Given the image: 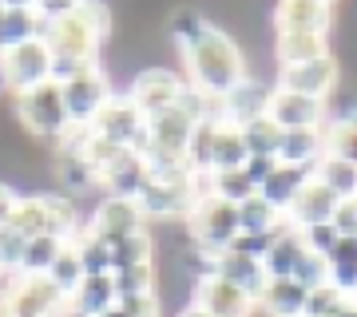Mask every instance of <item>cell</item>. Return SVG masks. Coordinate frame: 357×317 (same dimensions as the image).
Returning a JSON list of instances; mask_svg holds the SVG:
<instances>
[{
	"label": "cell",
	"mask_w": 357,
	"mask_h": 317,
	"mask_svg": "<svg viewBox=\"0 0 357 317\" xmlns=\"http://www.w3.org/2000/svg\"><path fill=\"white\" fill-rule=\"evenodd\" d=\"M321 147H326L330 159H345V163L357 167V107L337 111L326 119V127H321Z\"/></svg>",
	"instance_id": "obj_23"
},
{
	"label": "cell",
	"mask_w": 357,
	"mask_h": 317,
	"mask_svg": "<svg viewBox=\"0 0 357 317\" xmlns=\"http://www.w3.org/2000/svg\"><path fill=\"white\" fill-rule=\"evenodd\" d=\"M175 317H211V314H203L199 305H191V302H183V309H178Z\"/></svg>",
	"instance_id": "obj_49"
},
{
	"label": "cell",
	"mask_w": 357,
	"mask_h": 317,
	"mask_svg": "<svg viewBox=\"0 0 357 317\" xmlns=\"http://www.w3.org/2000/svg\"><path fill=\"white\" fill-rule=\"evenodd\" d=\"M100 317H123V314H119V305H112V309H107V314H100Z\"/></svg>",
	"instance_id": "obj_50"
},
{
	"label": "cell",
	"mask_w": 357,
	"mask_h": 317,
	"mask_svg": "<svg viewBox=\"0 0 357 317\" xmlns=\"http://www.w3.org/2000/svg\"><path fill=\"white\" fill-rule=\"evenodd\" d=\"M147 178H151V167L143 159L139 151H128L123 159H115L107 171H100V190L103 194H112V199H139V190L147 187Z\"/></svg>",
	"instance_id": "obj_21"
},
{
	"label": "cell",
	"mask_w": 357,
	"mask_h": 317,
	"mask_svg": "<svg viewBox=\"0 0 357 317\" xmlns=\"http://www.w3.org/2000/svg\"><path fill=\"white\" fill-rule=\"evenodd\" d=\"M310 290L298 286L294 278H270V286L258 297V314L262 317H302L306 314Z\"/></svg>",
	"instance_id": "obj_22"
},
{
	"label": "cell",
	"mask_w": 357,
	"mask_h": 317,
	"mask_svg": "<svg viewBox=\"0 0 357 317\" xmlns=\"http://www.w3.org/2000/svg\"><path fill=\"white\" fill-rule=\"evenodd\" d=\"M24 242L13 226H0V270L13 278L16 270H20V258H24Z\"/></svg>",
	"instance_id": "obj_43"
},
{
	"label": "cell",
	"mask_w": 357,
	"mask_h": 317,
	"mask_svg": "<svg viewBox=\"0 0 357 317\" xmlns=\"http://www.w3.org/2000/svg\"><path fill=\"white\" fill-rule=\"evenodd\" d=\"M337 194H333L326 183H318V178L310 175L306 187L298 190V199L290 203V210H286V226L290 230H310V226H321V222H330L333 210H337Z\"/></svg>",
	"instance_id": "obj_19"
},
{
	"label": "cell",
	"mask_w": 357,
	"mask_h": 317,
	"mask_svg": "<svg viewBox=\"0 0 357 317\" xmlns=\"http://www.w3.org/2000/svg\"><path fill=\"white\" fill-rule=\"evenodd\" d=\"M310 175H314V171H298V167H282L278 163V167H274V175L258 187V194H262L274 210H282V215H286V210H290V203L298 199V190L306 187Z\"/></svg>",
	"instance_id": "obj_30"
},
{
	"label": "cell",
	"mask_w": 357,
	"mask_h": 317,
	"mask_svg": "<svg viewBox=\"0 0 357 317\" xmlns=\"http://www.w3.org/2000/svg\"><path fill=\"white\" fill-rule=\"evenodd\" d=\"M330 56V36H274V60L282 68H302Z\"/></svg>",
	"instance_id": "obj_27"
},
{
	"label": "cell",
	"mask_w": 357,
	"mask_h": 317,
	"mask_svg": "<svg viewBox=\"0 0 357 317\" xmlns=\"http://www.w3.org/2000/svg\"><path fill=\"white\" fill-rule=\"evenodd\" d=\"M191 305H199L211 317H255L258 314V305L250 293H243L238 286H230V281L215 278V274H206V278L195 281Z\"/></svg>",
	"instance_id": "obj_17"
},
{
	"label": "cell",
	"mask_w": 357,
	"mask_h": 317,
	"mask_svg": "<svg viewBox=\"0 0 357 317\" xmlns=\"http://www.w3.org/2000/svg\"><path fill=\"white\" fill-rule=\"evenodd\" d=\"M330 286L349 293L357 286V238H337L330 250Z\"/></svg>",
	"instance_id": "obj_36"
},
{
	"label": "cell",
	"mask_w": 357,
	"mask_h": 317,
	"mask_svg": "<svg viewBox=\"0 0 357 317\" xmlns=\"http://www.w3.org/2000/svg\"><path fill=\"white\" fill-rule=\"evenodd\" d=\"M183 88H187V79L178 76V72H171V68H163V63H151V68H143L139 76L131 79L128 100L135 103V111H139L143 119H151V115L175 107L178 95H183Z\"/></svg>",
	"instance_id": "obj_11"
},
{
	"label": "cell",
	"mask_w": 357,
	"mask_h": 317,
	"mask_svg": "<svg viewBox=\"0 0 357 317\" xmlns=\"http://www.w3.org/2000/svg\"><path fill=\"white\" fill-rule=\"evenodd\" d=\"M282 226H286V215L274 210L262 194H250L246 203H238V234H246V238H274Z\"/></svg>",
	"instance_id": "obj_26"
},
{
	"label": "cell",
	"mask_w": 357,
	"mask_h": 317,
	"mask_svg": "<svg viewBox=\"0 0 357 317\" xmlns=\"http://www.w3.org/2000/svg\"><path fill=\"white\" fill-rule=\"evenodd\" d=\"M333 16L330 0H282L274 4V36H330Z\"/></svg>",
	"instance_id": "obj_13"
},
{
	"label": "cell",
	"mask_w": 357,
	"mask_h": 317,
	"mask_svg": "<svg viewBox=\"0 0 357 317\" xmlns=\"http://www.w3.org/2000/svg\"><path fill=\"white\" fill-rule=\"evenodd\" d=\"M266 103H270V88L258 76H246L243 84H234L222 100H215V119L234 123V127H246L250 119L266 115Z\"/></svg>",
	"instance_id": "obj_18"
},
{
	"label": "cell",
	"mask_w": 357,
	"mask_h": 317,
	"mask_svg": "<svg viewBox=\"0 0 357 317\" xmlns=\"http://www.w3.org/2000/svg\"><path fill=\"white\" fill-rule=\"evenodd\" d=\"M183 226H187V242L195 250L206 254V258H218L222 250H230V242L238 238V206L206 194V199L195 203L191 218Z\"/></svg>",
	"instance_id": "obj_8"
},
{
	"label": "cell",
	"mask_w": 357,
	"mask_h": 317,
	"mask_svg": "<svg viewBox=\"0 0 357 317\" xmlns=\"http://www.w3.org/2000/svg\"><path fill=\"white\" fill-rule=\"evenodd\" d=\"M16 199H20V194H16L8 183H0V226H8V218H13V210H16Z\"/></svg>",
	"instance_id": "obj_48"
},
{
	"label": "cell",
	"mask_w": 357,
	"mask_h": 317,
	"mask_svg": "<svg viewBox=\"0 0 357 317\" xmlns=\"http://www.w3.org/2000/svg\"><path fill=\"white\" fill-rule=\"evenodd\" d=\"M4 281H8V274H4V270H0V290H4Z\"/></svg>",
	"instance_id": "obj_52"
},
{
	"label": "cell",
	"mask_w": 357,
	"mask_h": 317,
	"mask_svg": "<svg viewBox=\"0 0 357 317\" xmlns=\"http://www.w3.org/2000/svg\"><path fill=\"white\" fill-rule=\"evenodd\" d=\"M115 302H119V293H115L112 274L84 278V286H79L76 297H72V317H100V314H107Z\"/></svg>",
	"instance_id": "obj_28"
},
{
	"label": "cell",
	"mask_w": 357,
	"mask_h": 317,
	"mask_svg": "<svg viewBox=\"0 0 357 317\" xmlns=\"http://www.w3.org/2000/svg\"><path fill=\"white\" fill-rule=\"evenodd\" d=\"M36 4H0V48L36 36Z\"/></svg>",
	"instance_id": "obj_32"
},
{
	"label": "cell",
	"mask_w": 357,
	"mask_h": 317,
	"mask_svg": "<svg viewBox=\"0 0 357 317\" xmlns=\"http://www.w3.org/2000/svg\"><path fill=\"white\" fill-rule=\"evenodd\" d=\"M206 194H215V199H222V203L238 206V203H246L250 194H258V187L246 178L243 167H238V171H218V175H206Z\"/></svg>",
	"instance_id": "obj_35"
},
{
	"label": "cell",
	"mask_w": 357,
	"mask_h": 317,
	"mask_svg": "<svg viewBox=\"0 0 357 317\" xmlns=\"http://www.w3.org/2000/svg\"><path fill=\"white\" fill-rule=\"evenodd\" d=\"M321 159H326L321 131H282V143H278V163H282V167L314 171Z\"/></svg>",
	"instance_id": "obj_24"
},
{
	"label": "cell",
	"mask_w": 357,
	"mask_h": 317,
	"mask_svg": "<svg viewBox=\"0 0 357 317\" xmlns=\"http://www.w3.org/2000/svg\"><path fill=\"white\" fill-rule=\"evenodd\" d=\"M72 246L79 250V262H84V270H88V278H96V274H112V246L100 238H91L88 230L79 226V234L72 238Z\"/></svg>",
	"instance_id": "obj_39"
},
{
	"label": "cell",
	"mask_w": 357,
	"mask_h": 317,
	"mask_svg": "<svg viewBox=\"0 0 357 317\" xmlns=\"http://www.w3.org/2000/svg\"><path fill=\"white\" fill-rule=\"evenodd\" d=\"M211 274L222 281H230V286H238L243 293H250L258 305V297H262V290L270 286V274L266 266H262V258H250V254H238V250H222L211 262Z\"/></svg>",
	"instance_id": "obj_20"
},
{
	"label": "cell",
	"mask_w": 357,
	"mask_h": 317,
	"mask_svg": "<svg viewBox=\"0 0 357 317\" xmlns=\"http://www.w3.org/2000/svg\"><path fill=\"white\" fill-rule=\"evenodd\" d=\"M294 281H298V286H306V290H321V286H330V258H326V254L306 250V254H302V262H298V270H294Z\"/></svg>",
	"instance_id": "obj_41"
},
{
	"label": "cell",
	"mask_w": 357,
	"mask_h": 317,
	"mask_svg": "<svg viewBox=\"0 0 357 317\" xmlns=\"http://www.w3.org/2000/svg\"><path fill=\"white\" fill-rule=\"evenodd\" d=\"M298 234H302V242H306V250L326 254V258H330V250L337 246V230H333L330 222H321V226H310V230H298Z\"/></svg>",
	"instance_id": "obj_46"
},
{
	"label": "cell",
	"mask_w": 357,
	"mask_h": 317,
	"mask_svg": "<svg viewBox=\"0 0 357 317\" xmlns=\"http://www.w3.org/2000/svg\"><path fill=\"white\" fill-rule=\"evenodd\" d=\"M314 178L326 183L337 199H354L357 194V167L345 163V159H330V155H326V159L314 167Z\"/></svg>",
	"instance_id": "obj_37"
},
{
	"label": "cell",
	"mask_w": 357,
	"mask_h": 317,
	"mask_svg": "<svg viewBox=\"0 0 357 317\" xmlns=\"http://www.w3.org/2000/svg\"><path fill=\"white\" fill-rule=\"evenodd\" d=\"M56 183L64 187L68 199L100 190V178H96V171H91V167L84 163L76 151H68V147H60V151H56Z\"/></svg>",
	"instance_id": "obj_29"
},
{
	"label": "cell",
	"mask_w": 357,
	"mask_h": 317,
	"mask_svg": "<svg viewBox=\"0 0 357 317\" xmlns=\"http://www.w3.org/2000/svg\"><path fill=\"white\" fill-rule=\"evenodd\" d=\"M203 194H199V171L191 163H178V167H151V178L147 187L139 190V206L143 222H187Z\"/></svg>",
	"instance_id": "obj_3"
},
{
	"label": "cell",
	"mask_w": 357,
	"mask_h": 317,
	"mask_svg": "<svg viewBox=\"0 0 357 317\" xmlns=\"http://www.w3.org/2000/svg\"><path fill=\"white\" fill-rule=\"evenodd\" d=\"M274 167H278V159H270V155H250L243 171H246V178H250L255 187H262V183L274 175Z\"/></svg>",
	"instance_id": "obj_47"
},
{
	"label": "cell",
	"mask_w": 357,
	"mask_h": 317,
	"mask_svg": "<svg viewBox=\"0 0 357 317\" xmlns=\"http://www.w3.org/2000/svg\"><path fill=\"white\" fill-rule=\"evenodd\" d=\"M302 254H306V242L302 234L290 226H282L274 238H270V250L262 254V266H266L270 278H294V270L302 262Z\"/></svg>",
	"instance_id": "obj_25"
},
{
	"label": "cell",
	"mask_w": 357,
	"mask_h": 317,
	"mask_svg": "<svg viewBox=\"0 0 357 317\" xmlns=\"http://www.w3.org/2000/svg\"><path fill=\"white\" fill-rule=\"evenodd\" d=\"M171 40H175V52L183 60L187 88L203 91L206 100H222L234 84H243L250 76L238 40L230 36L227 28H218L215 20L178 16L175 28H171Z\"/></svg>",
	"instance_id": "obj_1"
},
{
	"label": "cell",
	"mask_w": 357,
	"mask_h": 317,
	"mask_svg": "<svg viewBox=\"0 0 357 317\" xmlns=\"http://www.w3.org/2000/svg\"><path fill=\"white\" fill-rule=\"evenodd\" d=\"M84 278H88V270H84V262H79V250L72 246V242H68L64 254H60V258L52 262L48 281H52V286H56L60 293H64L68 302H72V297H76V290L84 286Z\"/></svg>",
	"instance_id": "obj_34"
},
{
	"label": "cell",
	"mask_w": 357,
	"mask_h": 317,
	"mask_svg": "<svg viewBox=\"0 0 357 317\" xmlns=\"http://www.w3.org/2000/svg\"><path fill=\"white\" fill-rule=\"evenodd\" d=\"M266 119L282 131H321L330 119V103L298 95V91H282L270 88V103H266Z\"/></svg>",
	"instance_id": "obj_15"
},
{
	"label": "cell",
	"mask_w": 357,
	"mask_h": 317,
	"mask_svg": "<svg viewBox=\"0 0 357 317\" xmlns=\"http://www.w3.org/2000/svg\"><path fill=\"white\" fill-rule=\"evenodd\" d=\"M91 135L115 143V147H128V151H139L143 131H147V119L135 111V103L128 100V91H115L112 100L103 103V111L88 123Z\"/></svg>",
	"instance_id": "obj_10"
},
{
	"label": "cell",
	"mask_w": 357,
	"mask_h": 317,
	"mask_svg": "<svg viewBox=\"0 0 357 317\" xmlns=\"http://www.w3.org/2000/svg\"><path fill=\"white\" fill-rule=\"evenodd\" d=\"M147 262H155L151 230H135L128 238L112 242V274L115 270H128V266H147Z\"/></svg>",
	"instance_id": "obj_33"
},
{
	"label": "cell",
	"mask_w": 357,
	"mask_h": 317,
	"mask_svg": "<svg viewBox=\"0 0 357 317\" xmlns=\"http://www.w3.org/2000/svg\"><path fill=\"white\" fill-rule=\"evenodd\" d=\"M330 226L337 230V238H357V194L337 203V210H333V218H330Z\"/></svg>",
	"instance_id": "obj_45"
},
{
	"label": "cell",
	"mask_w": 357,
	"mask_h": 317,
	"mask_svg": "<svg viewBox=\"0 0 357 317\" xmlns=\"http://www.w3.org/2000/svg\"><path fill=\"white\" fill-rule=\"evenodd\" d=\"M8 226L20 238H40V234H56V238H76L84 218L76 210V199H68L64 190H44V194H20Z\"/></svg>",
	"instance_id": "obj_4"
},
{
	"label": "cell",
	"mask_w": 357,
	"mask_h": 317,
	"mask_svg": "<svg viewBox=\"0 0 357 317\" xmlns=\"http://www.w3.org/2000/svg\"><path fill=\"white\" fill-rule=\"evenodd\" d=\"M36 36L52 52V84H68L88 68H100V48L112 24L103 4H36Z\"/></svg>",
	"instance_id": "obj_2"
},
{
	"label": "cell",
	"mask_w": 357,
	"mask_h": 317,
	"mask_svg": "<svg viewBox=\"0 0 357 317\" xmlns=\"http://www.w3.org/2000/svg\"><path fill=\"white\" fill-rule=\"evenodd\" d=\"M349 302H354V305H357V286H354V290H349Z\"/></svg>",
	"instance_id": "obj_51"
},
{
	"label": "cell",
	"mask_w": 357,
	"mask_h": 317,
	"mask_svg": "<svg viewBox=\"0 0 357 317\" xmlns=\"http://www.w3.org/2000/svg\"><path fill=\"white\" fill-rule=\"evenodd\" d=\"M84 230H88L91 238L100 242H119L128 238V234H135V230H147V222H143L139 206L131 203V199H112V194H103L100 203L91 206V215L84 218Z\"/></svg>",
	"instance_id": "obj_16"
},
{
	"label": "cell",
	"mask_w": 357,
	"mask_h": 317,
	"mask_svg": "<svg viewBox=\"0 0 357 317\" xmlns=\"http://www.w3.org/2000/svg\"><path fill=\"white\" fill-rule=\"evenodd\" d=\"M16 107V119H20V127H24L32 139L48 143V147H64L68 139H72V115H68L64 107V91H60V84H40V88L24 91V95H16L13 100Z\"/></svg>",
	"instance_id": "obj_6"
},
{
	"label": "cell",
	"mask_w": 357,
	"mask_h": 317,
	"mask_svg": "<svg viewBox=\"0 0 357 317\" xmlns=\"http://www.w3.org/2000/svg\"><path fill=\"white\" fill-rule=\"evenodd\" d=\"M68 238H56V234H40V238L24 242V258H20V270L16 274H28V278H48L52 262L64 254Z\"/></svg>",
	"instance_id": "obj_31"
},
{
	"label": "cell",
	"mask_w": 357,
	"mask_h": 317,
	"mask_svg": "<svg viewBox=\"0 0 357 317\" xmlns=\"http://www.w3.org/2000/svg\"><path fill=\"white\" fill-rule=\"evenodd\" d=\"M345 302H349V293H342L337 286H321V290H310L306 314H302V317H333Z\"/></svg>",
	"instance_id": "obj_42"
},
{
	"label": "cell",
	"mask_w": 357,
	"mask_h": 317,
	"mask_svg": "<svg viewBox=\"0 0 357 317\" xmlns=\"http://www.w3.org/2000/svg\"><path fill=\"white\" fill-rule=\"evenodd\" d=\"M60 91H64V107H68V115H72V127H88L91 119L103 111V103L115 95L112 79H107L103 68H88V72H79L76 79L60 84Z\"/></svg>",
	"instance_id": "obj_14"
},
{
	"label": "cell",
	"mask_w": 357,
	"mask_h": 317,
	"mask_svg": "<svg viewBox=\"0 0 357 317\" xmlns=\"http://www.w3.org/2000/svg\"><path fill=\"white\" fill-rule=\"evenodd\" d=\"M119 314L123 317H163V293H135V297H119Z\"/></svg>",
	"instance_id": "obj_44"
},
{
	"label": "cell",
	"mask_w": 357,
	"mask_h": 317,
	"mask_svg": "<svg viewBox=\"0 0 357 317\" xmlns=\"http://www.w3.org/2000/svg\"><path fill=\"white\" fill-rule=\"evenodd\" d=\"M0 317H72V302L48 278L13 274L0 290Z\"/></svg>",
	"instance_id": "obj_7"
},
{
	"label": "cell",
	"mask_w": 357,
	"mask_h": 317,
	"mask_svg": "<svg viewBox=\"0 0 357 317\" xmlns=\"http://www.w3.org/2000/svg\"><path fill=\"white\" fill-rule=\"evenodd\" d=\"M115 281V293L119 297H135V293H155L159 286V270H155V262H147V266H128V270H115L112 274Z\"/></svg>",
	"instance_id": "obj_40"
},
{
	"label": "cell",
	"mask_w": 357,
	"mask_h": 317,
	"mask_svg": "<svg viewBox=\"0 0 357 317\" xmlns=\"http://www.w3.org/2000/svg\"><path fill=\"white\" fill-rule=\"evenodd\" d=\"M48 79H52V52L40 36L0 48V88L13 100L40 88V84H48Z\"/></svg>",
	"instance_id": "obj_9"
},
{
	"label": "cell",
	"mask_w": 357,
	"mask_h": 317,
	"mask_svg": "<svg viewBox=\"0 0 357 317\" xmlns=\"http://www.w3.org/2000/svg\"><path fill=\"white\" fill-rule=\"evenodd\" d=\"M274 88L330 103L337 95V88H342V60L330 52V56H321L314 63H302V68H282L278 79H274Z\"/></svg>",
	"instance_id": "obj_12"
},
{
	"label": "cell",
	"mask_w": 357,
	"mask_h": 317,
	"mask_svg": "<svg viewBox=\"0 0 357 317\" xmlns=\"http://www.w3.org/2000/svg\"><path fill=\"white\" fill-rule=\"evenodd\" d=\"M243 131V143L250 155H270V159H278V143H282V127H274L266 119V115H258V119H250L246 127H238Z\"/></svg>",
	"instance_id": "obj_38"
},
{
	"label": "cell",
	"mask_w": 357,
	"mask_h": 317,
	"mask_svg": "<svg viewBox=\"0 0 357 317\" xmlns=\"http://www.w3.org/2000/svg\"><path fill=\"white\" fill-rule=\"evenodd\" d=\"M199 127L203 123H199L183 103H175V107H167V111H159V115L147 119L139 155L147 159V167L191 163V143H195V131H199Z\"/></svg>",
	"instance_id": "obj_5"
}]
</instances>
